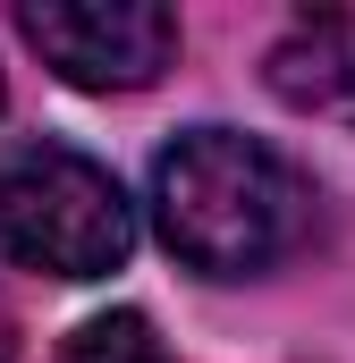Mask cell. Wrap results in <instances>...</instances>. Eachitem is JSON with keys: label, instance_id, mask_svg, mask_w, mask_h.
Segmentation results:
<instances>
[{"label": "cell", "instance_id": "1", "mask_svg": "<svg viewBox=\"0 0 355 363\" xmlns=\"http://www.w3.org/2000/svg\"><path fill=\"white\" fill-rule=\"evenodd\" d=\"M305 178L254 144V135H229V127H195L178 135L153 169V211H161V237L186 271L203 279H246L271 271L296 237H305Z\"/></svg>", "mask_w": 355, "mask_h": 363}, {"label": "cell", "instance_id": "2", "mask_svg": "<svg viewBox=\"0 0 355 363\" xmlns=\"http://www.w3.org/2000/svg\"><path fill=\"white\" fill-rule=\"evenodd\" d=\"M136 220L119 178L68 152V144H34L0 161V254L51 279H102L127 262Z\"/></svg>", "mask_w": 355, "mask_h": 363}, {"label": "cell", "instance_id": "3", "mask_svg": "<svg viewBox=\"0 0 355 363\" xmlns=\"http://www.w3.org/2000/svg\"><path fill=\"white\" fill-rule=\"evenodd\" d=\"M26 43L85 93H136L170 68L178 17L153 0H34Z\"/></svg>", "mask_w": 355, "mask_h": 363}, {"label": "cell", "instance_id": "4", "mask_svg": "<svg viewBox=\"0 0 355 363\" xmlns=\"http://www.w3.org/2000/svg\"><path fill=\"white\" fill-rule=\"evenodd\" d=\"M271 93L305 118L355 127V17L347 9H313L271 43Z\"/></svg>", "mask_w": 355, "mask_h": 363}, {"label": "cell", "instance_id": "5", "mask_svg": "<svg viewBox=\"0 0 355 363\" xmlns=\"http://www.w3.org/2000/svg\"><path fill=\"white\" fill-rule=\"evenodd\" d=\"M60 363H170V355H161V338H153L144 313H102V321H85L68 338Z\"/></svg>", "mask_w": 355, "mask_h": 363}, {"label": "cell", "instance_id": "6", "mask_svg": "<svg viewBox=\"0 0 355 363\" xmlns=\"http://www.w3.org/2000/svg\"><path fill=\"white\" fill-rule=\"evenodd\" d=\"M17 355V321H9V304H0V363Z\"/></svg>", "mask_w": 355, "mask_h": 363}]
</instances>
